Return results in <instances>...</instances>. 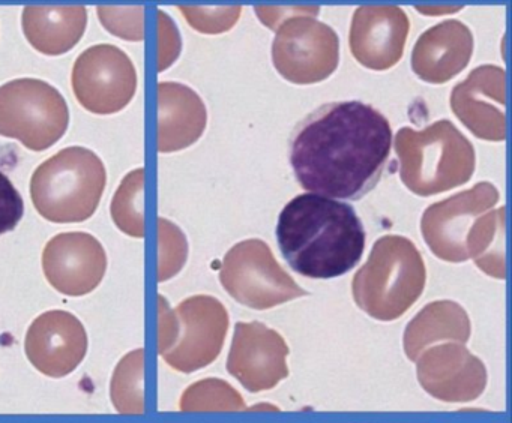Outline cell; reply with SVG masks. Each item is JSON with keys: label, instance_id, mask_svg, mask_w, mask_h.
Wrapping results in <instances>:
<instances>
[{"label": "cell", "instance_id": "cell-1", "mask_svg": "<svg viewBox=\"0 0 512 423\" xmlns=\"http://www.w3.org/2000/svg\"><path fill=\"white\" fill-rule=\"evenodd\" d=\"M392 128L380 111L361 101L322 105L293 129L289 159L305 191L361 200L388 164Z\"/></svg>", "mask_w": 512, "mask_h": 423}, {"label": "cell", "instance_id": "cell-2", "mask_svg": "<svg viewBox=\"0 0 512 423\" xmlns=\"http://www.w3.org/2000/svg\"><path fill=\"white\" fill-rule=\"evenodd\" d=\"M277 240L287 264L299 275L331 279L359 263L365 230L350 204L308 192L281 210Z\"/></svg>", "mask_w": 512, "mask_h": 423}, {"label": "cell", "instance_id": "cell-3", "mask_svg": "<svg viewBox=\"0 0 512 423\" xmlns=\"http://www.w3.org/2000/svg\"><path fill=\"white\" fill-rule=\"evenodd\" d=\"M394 147L401 182L419 197L464 185L475 171L472 143L449 120H439L422 131L401 128Z\"/></svg>", "mask_w": 512, "mask_h": 423}, {"label": "cell", "instance_id": "cell-4", "mask_svg": "<svg viewBox=\"0 0 512 423\" xmlns=\"http://www.w3.org/2000/svg\"><path fill=\"white\" fill-rule=\"evenodd\" d=\"M427 281L424 258L412 240L383 236L352 282L353 300L374 320L400 318L421 297Z\"/></svg>", "mask_w": 512, "mask_h": 423}, {"label": "cell", "instance_id": "cell-5", "mask_svg": "<svg viewBox=\"0 0 512 423\" xmlns=\"http://www.w3.org/2000/svg\"><path fill=\"white\" fill-rule=\"evenodd\" d=\"M106 182V167L97 153L86 147H67L32 174V203L44 219L55 224L83 222L98 209Z\"/></svg>", "mask_w": 512, "mask_h": 423}, {"label": "cell", "instance_id": "cell-6", "mask_svg": "<svg viewBox=\"0 0 512 423\" xmlns=\"http://www.w3.org/2000/svg\"><path fill=\"white\" fill-rule=\"evenodd\" d=\"M70 110L56 87L37 78H17L0 86V135L43 152L68 129Z\"/></svg>", "mask_w": 512, "mask_h": 423}, {"label": "cell", "instance_id": "cell-7", "mask_svg": "<svg viewBox=\"0 0 512 423\" xmlns=\"http://www.w3.org/2000/svg\"><path fill=\"white\" fill-rule=\"evenodd\" d=\"M220 281L236 302L259 311L308 294L260 239L244 240L227 252L221 264Z\"/></svg>", "mask_w": 512, "mask_h": 423}, {"label": "cell", "instance_id": "cell-8", "mask_svg": "<svg viewBox=\"0 0 512 423\" xmlns=\"http://www.w3.org/2000/svg\"><path fill=\"white\" fill-rule=\"evenodd\" d=\"M313 14L287 18L275 29L272 62L290 83L314 84L334 74L340 62V41L328 24Z\"/></svg>", "mask_w": 512, "mask_h": 423}, {"label": "cell", "instance_id": "cell-9", "mask_svg": "<svg viewBox=\"0 0 512 423\" xmlns=\"http://www.w3.org/2000/svg\"><path fill=\"white\" fill-rule=\"evenodd\" d=\"M71 86L86 110L100 116L115 114L124 110L136 95L137 71L121 48L94 45L77 57Z\"/></svg>", "mask_w": 512, "mask_h": 423}, {"label": "cell", "instance_id": "cell-10", "mask_svg": "<svg viewBox=\"0 0 512 423\" xmlns=\"http://www.w3.org/2000/svg\"><path fill=\"white\" fill-rule=\"evenodd\" d=\"M178 336L175 344L161 354L175 371L191 374L217 360L229 329V314L212 296H193L175 309Z\"/></svg>", "mask_w": 512, "mask_h": 423}, {"label": "cell", "instance_id": "cell-11", "mask_svg": "<svg viewBox=\"0 0 512 423\" xmlns=\"http://www.w3.org/2000/svg\"><path fill=\"white\" fill-rule=\"evenodd\" d=\"M499 191L490 182L476 183L467 191L431 204L421 219L422 237L440 260L463 263L469 260L466 240L473 222L496 206Z\"/></svg>", "mask_w": 512, "mask_h": 423}, {"label": "cell", "instance_id": "cell-12", "mask_svg": "<svg viewBox=\"0 0 512 423\" xmlns=\"http://www.w3.org/2000/svg\"><path fill=\"white\" fill-rule=\"evenodd\" d=\"M43 270L49 284L64 296L92 293L103 281L107 254L97 237L83 231L61 233L47 242Z\"/></svg>", "mask_w": 512, "mask_h": 423}, {"label": "cell", "instance_id": "cell-13", "mask_svg": "<svg viewBox=\"0 0 512 423\" xmlns=\"http://www.w3.org/2000/svg\"><path fill=\"white\" fill-rule=\"evenodd\" d=\"M289 347L280 333L259 321L238 323L227 371L251 393L274 389L289 375Z\"/></svg>", "mask_w": 512, "mask_h": 423}, {"label": "cell", "instance_id": "cell-14", "mask_svg": "<svg viewBox=\"0 0 512 423\" xmlns=\"http://www.w3.org/2000/svg\"><path fill=\"white\" fill-rule=\"evenodd\" d=\"M25 351L37 371L62 378L79 368L88 353V333L68 311L53 309L35 318L26 333Z\"/></svg>", "mask_w": 512, "mask_h": 423}, {"label": "cell", "instance_id": "cell-15", "mask_svg": "<svg viewBox=\"0 0 512 423\" xmlns=\"http://www.w3.org/2000/svg\"><path fill=\"white\" fill-rule=\"evenodd\" d=\"M422 389L443 402H470L484 393L487 369L466 345L446 342L422 351L416 359Z\"/></svg>", "mask_w": 512, "mask_h": 423}, {"label": "cell", "instance_id": "cell-16", "mask_svg": "<svg viewBox=\"0 0 512 423\" xmlns=\"http://www.w3.org/2000/svg\"><path fill=\"white\" fill-rule=\"evenodd\" d=\"M451 108L481 140L506 138V74L500 66L482 65L454 87Z\"/></svg>", "mask_w": 512, "mask_h": 423}, {"label": "cell", "instance_id": "cell-17", "mask_svg": "<svg viewBox=\"0 0 512 423\" xmlns=\"http://www.w3.org/2000/svg\"><path fill=\"white\" fill-rule=\"evenodd\" d=\"M409 30V17L398 6H361L350 26L352 56L365 68L386 71L403 57Z\"/></svg>", "mask_w": 512, "mask_h": 423}, {"label": "cell", "instance_id": "cell-18", "mask_svg": "<svg viewBox=\"0 0 512 423\" xmlns=\"http://www.w3.org/2000/svg\"><path fill=\"white\" fill-rule=\"evenodd\" d=\"M472 53L469 27L458 20H446L419 36L412 51V69L422 81L443 84L469 65Z\"/></svg>", "mask_w": 512, "mask_h": 423}, {"label": "cell", "instance_id": "cell-19", "mask_svg": "<svg viewBox=\"0 0 512 423\" xmlns=\"http://www.w3.org/2000/svg\"><path fill=\"white\" fill-rule=\"evenodd\" d=\"M158 152L173 153L196 143L208 123L202 98L175 81L158 83Z\"/></svg>", "mask_w": 512, "mask_h": 423}, {"label": "cell", "instance_id": "cell-20", "mask_svg": "<svg viewBox=\"0 0 512 423\" xmlns=\"http://www.w3.org/2000/svg\"><path fill=\"white\" fill-rule=\"evenodd\" d=\"M22 26L35 50L61 56L73 50L85 35L88 11L85 6H26Z\"/></svg>", "mask_w": 512, "mask_h": 423}, {"label": "cell", "instance_id": "cell-21", "mask_svg": "<svg viewBox=\"0 0 512 423\" xmlns=\"http://www.w3.org/2000/svg\"><path fill=\"white\" fill-rule=\"evenodd\" d=\"M472 332L469 315L452 300H437L419 311L404 332V351L416 362L419 354L434 342L457 341L466 344Z\"/></svg>", "mask_w": 512, "mask_h": 423}, {"label": "cell", "instance_id": "cell-22", "mask_svg": "<svg viewBox=\"0 0 512 423\" xmlns=\"http://www.w3.org/2000/svg\"><path fill=\"white\" fill-rule=\"evenodd\" d=\"M466 248L482 272L505 279V207L491 210L473 222Z\"/></svg>", "mask_w": 512, "mask_h": 423}, {"label": "cell", "instance_id": "cell-23", "mask_svg": "<svg viewBox=\"0 0 512 423\" xmlns=\"http://www.w3.org/2000/svg\"><path fill=\"white\" fill-rule=\"evenodd\" d=\"M145 350L137 348L122 357L113 372L110 383V398L113 407L121 414L145 413Z\"/></svg>", "mask_w": 512, "mask_h": 423}, {"label": "cell", "instance_id": "cell-24", "mask_svg": "<svg viewBox=\"0 0 512 423\" xmlns=\"http://www.w3.org/2000/svg\"><path fill=\"white\" fill-rule=\"evenodd\" d=\"M145 170L130 171L113 197L110 213L116 227L131 237L145 236Z\"/></svg>", "mask_w": 512, "mask_h": 423}, {"label": "cell", "instance_id": "cell-25", "mask_svg": "<svg viewBox=\"0 0 512 423\" xmlns=\"http://www.w3.org/2000/svg\"><path fill=\"white\" fill-rule=\"evenodd\" d=\"M179 408L185 413H209V411L247 410L241 393L227 381L206 378L191 384L181 396Z\"/></svg>", "mask_w": 512, "mask_h": 423}, {"label": "cell", "instance_id": "cell-26", "mask_svg": "<svg viewBox=\"0 0 512 423\" xmlns=\"http://www.w3.org/2000/svg\"><path fill=\"white\" fill-rule=\"evenodd\" d=\"M187 254V239L181 228L169 219H158V282L178 275L187 261Z\"/></svg>", "mask_w": 512, "mask_h": 423}, {"label": "cell", "instance_id": "cell-27", "mask_svg": "<svg viewBox=\"0 0 512 423\" xmlns=\"http://www.w3.org/2000/svg\"><path fill=\"white\" fill-rule=\"evenodd\" d=\"M98 18L107 32L125 41H142L145 36L143 6H98Z\"/></svg>", "mask_w": 512, "mask_h": 423}, {"label": "cell", "instance_id": "cell-28", "mask_svg": "<svg viewBox=\"0 0 512 423\" xmlns=\"http://www.w3.org/2000/svg\"><path fill=\"white\" fill-rule=\"evenodd\" d=\"M185 20L197 32L223 33L232 29L239 20L241 6H224V8H205V6H179Z\"/></svg>", "mask_w": 512, "mask_h": 423}, {"label": "cell", "instance_id": "cell-29", "mask_svg": "<svg viewBox=\"0 0 512 423\" xmlns=\"http://www.w3.org/2000/svg\"><path fill=\"white\" fill-rule=\"evenodd\" d=\"M25 203L7 174L0 171V236L10 233L22 221Z\"/></svg>", "mask_w": 512, "mask_h": 423}, {"label": "cell", "instance_id": "cell-30", "mask_svg": "<svg viewBox=\"0 0 512 423\" xmlns=\"http://www.w3.org/2000/svg\"><path fill=\"white\" fill-rule=\"evenodd\" d=\"M158 72L166 71L181 53V36L169 15L158 11Z\"/></svg>", "mask_w": 512, "mask_h": 423}, {"label": "cell", "instance_id": "cell-31", "mask_svg": "<svg viewBox=\"0 0 512 423\" xmlns=\"http://www.w3.org/2000/svg\"><path fill=\"white\" fill-rule=\"evenodd\" d=\"M158 315H160V329H158V351L166 353L175 344L178 336V320L175 312L167 305L163 296H158Z\"/></svg>", "mask_w": 512, "mask_h": 423}, {"label": "cell", "instance_id": "cell-32", "mask_svg": "<svg viewBox=\"0 0 512 423\" xmlns=\"http://www.w3.org/2000/svg\"><path fill=\"white\" fill-rule=\"evenodd\" d=\"M254 11L259 15V20H262L266 26L271 27V30H275L287 18L302 14H313V12H320V9L304 8V6H292L290 8V6H287V8H256Z\"/></svg>", "mask_w": 512, "mask_h": 423}]
</instances>
